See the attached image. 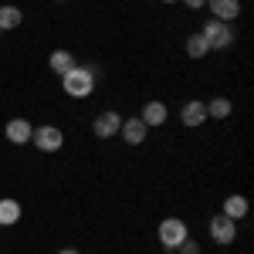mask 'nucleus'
I'll list each match as a JSON object with an SVG mask.
<instances>
[{
  "label": "nucleus",
  "mask_w": 254,
  "mask_h": 254,
  "mask_svg": "<svg viewBox=\"0 0 254 254\" xmlns=\"http://www.w3.org/2000/svg\"><path fill=\"white\" fill-rule=\"evenodd\" d=\"M58 3H64V0H58Z\"/></svg>",
  "instance_id": "22"
},
{
  "label": "nucleus",
  "mask_w": 254,
  "mask_h": 254,
  "mask_svg": "<svg viewBox=\"0 0 254 254\" xmlns=\"http://www.w3.org/2000/svg\"><path fill=\"white\" fill-rule=\"evenodd\" d=\"M183 7L187 10H200V7H207V0H183Z\"/></svg>",
  "instance_id": "19"
},
{
  "label": "nucleus",
  "mask_w": 254,
  "mask_h": 254,
  "mask_svg": "<svg viewBox=\"0 0 254 254\" xmlns=\"http://www.w3.org/2000/svg\"><path fill=\"white\" fill-rule=\"evenodd\" d=\"M200 38L207 41L210 51H227V48H234V27L224 24V20H207L203 31H200Z\"/></svg>",
  "instance_id": "2"
},
{
  "label": "nucleus",
  "mask_w": 254,
  "mask_h": 254,
  "mask_svg": "<svg viewBox=\"0 0 254 254\" xmlns=\"http://www.w3.org/2000/svg\"><path fill=\"white\" fill-rule=\"evenodd\" d=\"M17 220H20V203L10 200V196H3L0 200V227H14Z\"/></svg>",
  "instance_id": "13"
},
{
  "label": "nucleus",
  "mask_w": 254,
  "mask_h": 254,
  "mask_svg": "<svg viewBox=\"0 0 254 254\" xmlns=\"http://www.w3.org/2000/svg\"><path fill=\"white\" fill-rule=\"evenodd\" d=\"M139 119H142L149 129H156V126H163V122L170 119V109H166V102H156V98H153V102H146V105H142Z\"/></svg>",
  "instance_id": "10"
},
{
  "label": "nucleus",
  "mask_w": 254,
  "mask_h": 254,
  "mask_svg": "<svg viewBox=\"0 0 254 254\" xmlns=\"http://www.w3.org/2000/svg\"><path fill=\"white\" fill-rule=\"evenodd\" d=\"M75 64H78V61L71 58V51H55V55L48 58V68H51L55 75H68Z\"/></svg>",
  "instance_id": "14"
},
{
  "label": "nucleus",
  "mask_w": 254,
  "mask_h": 254,
  "mask_svg": "<svg viewBox=\"0 0 254 254\" xmlns=\"http://www.w3.org/2000/svg\"><path fill=\"white\" fill-rule=\"evenodd\" d=\"M24 14H20V7L14 3H7V7H0V31H17Z\"/></svg>",
  "instance_id": "15"
},
{
  "label": "nucleus",
  "mask_w": 254,
  "mask_h": 254,
  "mask_svg": "<svg viewBox=\"0 0 254 254\" xmlns=\"http://www.w3.org/2000/svg\"><path fill=\"white\" fill-rule=\"evenodd\" d=\"M95 85H98V75L92 68H85V64H75L68 75H61V88L71 98H88L95 92Z\"/></svg>",
  "instance_id": "1"
},
{
  "label": "nucleus",
  "mask_w": 254,
  "mask_h": 254,
  "mask_svg": "<svg viewBox=\"0 0 254 254\" xmlns=\"http://www.w3.org/2000/svg\"><path fill=\"white\" fill-rule=\"evenodd\" d=\"M180 122H183L187 129H196V126H203V122H207V105H203L200 98H190V102H183V109H180Z\"/></svg>",
  "instance_id": "8"
},
{
  "label": "nucleus",
  "mask_w": 254,
  "mask_h": 254,
  "mask_svg": "<svg viewBox=\"0 0 254 254\" xmlns=\"http://www.w3.org/2000/svg\"><path fill=\"white\" fill-rule=\"evenodd\" d=\"M176 251H180V254H200V244H196L193 237H187V241H183V244H180Z\"/></svg>",
  "instance_id": "18"
},
{
  "label": "nucleus",
  "mask_w": 254,
  "mask_h": 254,
  "mask_svg": "<svg viewBox=\"0 0 254 254\" xmlns=\"http://www.w3.org/2000/svg\"><path fill=\"white\" fill-rule=\"evenodd\" d=\"M58 254H81V251H75V248H61Z\"/></svg>",
  "instance_id": "20"
},
{
  "label": "nucleus",
  "mask_w": 254,
  "mask_h": 254,
  "mask_svg": "<svg viewBox=\"0 0 254 254\" xmlns=\"http://www.w3.org/2000/svg\"><path fill=\"white\" fill-rule=\"evenodd\" d=\"M159 3H176V0H159Z\"/></svg>",
  "instance_id": "21"
},
{
  "label": "nucleus",
  "mask_w": 254,
  "mask_h": 254,
  "mask_svg": "<svg viewBox=\"0 0 254 254\" xmlns=\"http://www.w3.org/2000/svg\"><path fill=\"white\" fill-rule=\"evenodd\" d=\"M3 136H7V142H14V146H27L31 136H34V126L27 119H10L7 129H3Z\"/></svg>",
  "instance_id": "9"
},
{
  "label": "nucleus",
  "mask_w": 254,
  "mask_h": 254,
  "mask_svg": "<svg viewBox=\"0 0 254 254\" xmlns=\"http://www.w3.org/2000/svg\"><path fill=\"white\" fill-rule=\"evenodd\" d=\"M207 51H210V48H207V41L200 38V31L187 38V55H190V58H207Z\"/></svg>",
  "instance_id": "17"
},
{
  "label": "nucleus",
  "mask_w": 254,
  "mask_h": 254,
  "mask_svg": "<svg viewBox=\"0 0 254 254\" xmlns=\"http://www.w3.org/2000/svg\"><path fill=\"white\" fill-rule=\"evenodd\" d=\"M156 234H159V244H163L166 251H176V248H180V244L190 237V227H187L180 217H166V220L159 224Z\"/></svg>",
  "instance_id": "3"
},
{
  "label": "nucleus",
  "mask_w": 254,
  "mask_h": 254,
  "mask_svg": "<svg viewBox=\"0 0 254 254\" xmlns=\"http://www.w3.org/2000/svg\"><path fill=\"white\" fill-rule=\"evenodd\" d=\"M210 237H214V244H220V248L234 244L237 241V220H231V217H224V214L210 217Z\"/></svg>",
  "instance_id": "5"
},
{
  "label": "nucleus",
  "mask_w": 254,
  "mask_h": 254,
  "mask_svg": "<svg viewBox=\"0 0 254 254\" xmlns=\"http://www.w3.org/2000/svg\"><path fill=\"white\" fill-rule=\"evenodd\" d=\"M31 142L38 146L41 153H58L61 146H64V132H61L58 126H34Z\"/></svg>",
  "instance_id": "4"
},
{
  "label": "nucleus",
  "mask_w": 254,
  "mask_h": 254,
  "mask_svg": "<svg viewBox=\"0 0 254 254\" xmlns=\"http://www.w3.org/2000/svg\"><path fill=\"white\" fill-rule=\"evenodd\" d=\"M119 126H122V116L109 109V112H98V116H95L92 132H95L98 139H112V136H119Z\"/></svg>",
  "instance_id": "7"
},
{
  "label": "nucleus",
  "mask_w": 254,
  "mask_h": 254,
  "mask_svg": "<svg viewBox=\"0 0 254 254\" xmlns=\"http://www.w3.org/2000/svg\"><path fill=\"white\" fill-rule=\"evenodd\" d=\"M119 136L126 139L129 146H142V142H146V136H149V126H146L139 116H132V119H126V122L119 126Z\"/></svg>",
  "instance_id": "6"
},
{
  "label": "nucleus",
  "mask_w": 254,
  "mask_h": 254,
  "mask_svg": "<svg viewBox=\"0 0 254 254\" xmlns=\"http://www.w3.org/2000/svg\"><path fill=\"white\" fill-rule=\"evenodd\" d=\"M0 34H3V31H0Z\"/></svg>",
  "instance_id": "23"
},
{
  "label": "nucleus",
  "mask_w": 254,
  "mask_h": 254,
  "mask_svg": "<svg viewBox=\"0 0 254 254\" xmlns=\"http://www.w3.org/2000/svg\"><path fill=\"white\" fill-rule=\"evenodd\" d=\"M207 105V119H227L231 116V98L224 95H214L210 102H203Z\"/></svg>",
  "instance_id": "16"
},
{
  "label": "nucleus",
  "mask_w": 254,
  "mask_h": 254,
  "mask_svg": "<svg viewBox=\"0 0 254 254\" xmlns=\"http://www.w3.org/2000/svg\"><path fill=\"white\" fill-rule=\"evenodd\" d=\"M207 7H210L214 20H224V24L237 20V14H241V0H207Z\"/></svg>",
  "instance_id": "11"
},
{
  "label": "nucleus",
  "mask_w": 254,
  "mask_h": 254,
  "mask_svg": "<svg viewBox=\"0 0 254 254\" xmlns=\"http://www.w3.org/2000/svg\"><path fill=\"white\" fill-rule=\"evenodd\" d=\"M224 217H231V220H244L248 217V200L241 193H234V196H227L224 200V210H220Z\"/></svg>",
  "instance_id": "12"
}]
</instances>
